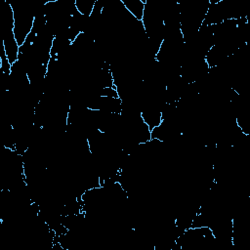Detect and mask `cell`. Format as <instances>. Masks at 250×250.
<instances>
[{
    "mask_svg": "<svg viewBox=\"0 0 250 250\" xmlns=\"http://www.w3.org/2000/svg\"><path fill=\"white\" fill-rule=\"evenodd\" d=\"M127 12L138 21H142L146 8V0H120Z\"/></svg>",
    "mask_w": 250,
    "mask_h": 250,
    "instance_id": "1",
    "label": "cell"
}]
</instances>
